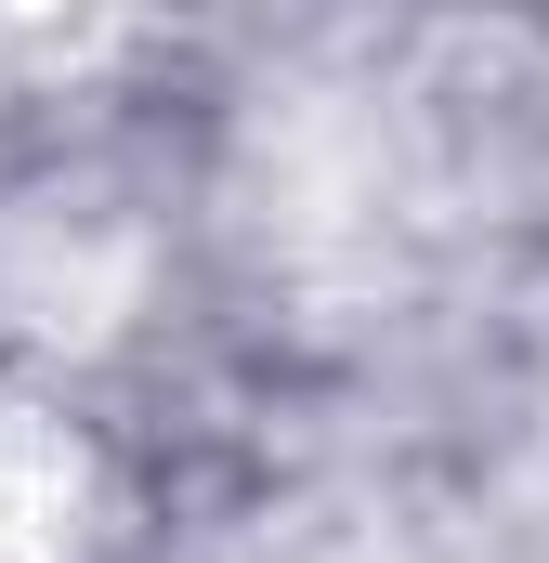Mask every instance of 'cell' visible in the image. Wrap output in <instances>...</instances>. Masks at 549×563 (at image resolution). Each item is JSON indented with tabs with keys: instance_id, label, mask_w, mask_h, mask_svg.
<instances>
[{
	"instance_id": "1",
	"label": "cell",
	"mask_w": 549,
	"mask_h": 563,
	"mask_svg": "<svg viewBox=\"0 0 549 563\" xmlns=\"http://www.w3.org/2000/svg\"><path fill=\"white\" fill-rule=\"evenodd\" d=\"M92 538H105V472L79 420L0 380V563H92Z\"/></svg>"
}]
</instances>
